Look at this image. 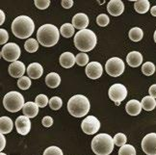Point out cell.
Instances as JSON below:
<instances>
[{"label": "cell", "mask_w": 156, "mask_h": 155, "mask_svg": "<svg viewBox=\"0 0 156 155\" xmlns=\"http://www.w3.org/2000/svg\"><path fill=\"white\" fill-rule=\"evenodd\" d=\"M107 11L111 16H119L124 11V5L121 0H111L107 5Z\"/></svg>", "instance_id": "cell-15"}, {"label": "cell", "mask_w": 156, "mask_h": 155, "mask_svg": "<svg viewBox=\"0 0 156 155\" xmlns=\"http://www.w3.org/2000/svg\"><path fill=\"white\" fill-rule=\"evenodd\" d=\"M76 63L80 65V67H84V65H88L89 64V57L86 53H79L78 55L75 57Z\"/></svg>", "instance_id": "cell-35"}, {"label": "cell", "mask_w": 156, "mask_h": 155, "mask_svg": "<svg viewBox=\"0 0 156 155\" xmlns=\"http://www.w3.org/2000/svg\"><path fill=\"white\" fill-rule=\"evenodd\" d=\"M60 33L65 38L73 37V35L74 34V27L73 23H65V24H63L61 26V29H60Z\"/></svg>", "instance_id": "cell-26"}, {"label": "cell", "mask_w": 156, "mask_h": 155, "mask_svg": "<svg viewBox=\"0 0 156 155\" xmlns=\"http://www.w3.org/2000/svg\"><path fill=\"white\" fill-rule=\"evenodd\" d=\"M144 37V32L141 28L134 27L129 31V39L133 41H140Z\"/></svg>", "instance_id": "cell-27"}, {"label": "cell", "mask_w": 156, "mask_h": 155, "mask_svg": "<svg viewBox=\"0 0 156 155\" xmlns=\"http://www.w3.org/2000/svg\"><path fill=\"white\" fill-rule=\"evenodd\" d=\"M35 103L37 104L40 108H44V107H45L49 103V100L45 94H39L35 99Z\"/></svg>", "instance_id": "cell-34"}, {"label": "cell", "mask_w": 156, "mask_h": 155, "mask_svg": "<svg viewBox=\"0 0 156 155\" xmlns=\"http://www.w3.org/2000/svg\"><path fill=\"white\" fill-rule=\"evenodd\" d=\"M102 72H103V68L101 64H99L98 62L89 63L86 67V74L91 79L94 80L98 79L102 75Z\"/></svg>", "instance_id": "cell-12"}, {"label": "cell", "mask_w": 156, "mask_h": 155, "mask_svg": "<svg viewBox=\"0 0 156 155\" xmlns=\"http://www.w3.org/2000/svg\"><path fill=\"white\" fill-rule=\"evenodd\" d=\"M24 48L29 53H34L38 50L39 48V44L38 41L35 39H28L25 44H24Z\"/></svg>", "instance_id": "cell-28"}, {"label": "cell", "mask_w": 156, "mask_h": 155, "mask_svg": "<svg viewBox=\"0 0 156 155\" xmlns=\"http://www.w3.org/2000/svg\"><path fill=\"white\" fill-rule=\"evenodd\" d=\"M24 104V98L19 92H10L6 93L3 98V105L5 109L12 113L19 112L23 108Z\"/></svg>", "instance_id": "cell-6"}, {"label": "cell", "mask_w": 156, "mask_h": 155, "mask_svg": "<svg viewBox=\"0 0 156 155\" xmlns=\"http://www.w3.org/2000/svg\"><path fill=\"white\" fill-rule=\"evenodd\" d=\"M25 70V65L20 61L14 62L9 65V73L12 77H15V78L20 79L21 77H23Z\"/></svg>", "instance_id": "cell-14"}, {"label": "cell", "mask_w": 156, "mask_h": 155, "mask_svg": "<svg viewBox=\"0 0 156 155\" xmlns=\"http://www.w3.org/2000/svg\"><path fill=\"white\" fill-rule=\"evenodd\" d=\"M97 36L90 29L78 31L74 36V45L78 50L82 52L93 50L97 45Z\"/></svg>", "instance_id": "cell-2"}, {"label": "cell", "mask_w": 156, "mask_h": 155, "mask_svg": "<svg viewBox=\"0 0 156 155\" xmlns=\"http://www.w3.org/2000/svg\"><path fill=\"white\" fill-rule=\"evenodd\" d=\"M17 86H19V88L21 89V90H27V89H29L30 86H31V80H30L29 77L23 76L17 81Z\"/></svg>", "instance_id": "cell-33"}, {"label": "cell", "mask_w": 156, "mask_h": 155, "mask_svg": "<svg viewBox=\"0 0 156 155\" xmlns=\"http://www.w3.org/2000/svg\"><path fill=\"white\" fill-rule=\"evenodd\" d=\"M124 63L121 58L113 57L109 59L105 64L106 72L112 77H118L122 75L124 71Z\"/></svg>", "instance_id": "cell-7"}, {"label": "cell", "mask_w": 156, "mask_h": 155, "mask_svg": "<svg viewBox=\"0 0 156 155\" xmlns=\"http://www.w3.org/2000/svg\"><path fill=\"white\" fill-rule=\"evenodd\" d=\"M81 128L84 133L88 135L95 134L100 128V122L94 116H88L81 123Z\"/></svg>", "instance_id": "cell-10"}, {"label": "cell", "mask_w": 156, "mask_h": 155, "mask_svg": "<svg viewBox=\"0 0 156 155\" xmlns=\"http://www.w3.org/2000/svg\"><path fill=\"white\" fill-rule=\"evenodd\" d=\"M109 21H110L109 17H108V16L105 14H101L97 17V23L101 27L107 26L108 24H109Z\"/></svg>", "instance_id": "cell-37"}, {"label": "cell", "mask_w": 156, "mask_h": 155, "mask_svg": "<svg viewBox=\"0 0 156 155\" xmlns=\"http://www.w3.org/2000/svg\"><path fill=\"white\" fill-rule=\"evenodd\" d=\"M35 23L31 17L27 16H20L12 23V32L16 38L27 39L34 33Z\"/></svg>", "instance_id": "cell-1"}, {"label": "cell", "mask_w": 156, "mask_h": 155, "mask_svg": "<svg viewBox=\"0 0 156 155\" xmlns=\"http://www.w3.org/2000/svg\"><path fill=\"white\" fill-rule=\"evenodd\" d=\"M9 39V35L8 32L5 30V29H0V44H4L8 41Z\"/></svg>", "instance_id": "cell-39"}, {"label": "cell", "mask_w": 156, "mask_h": 155, "mask_svg": "<svg viewBox=\"0 0 156 155\" xmlns=\"http://www.w3.org/2000/svg\"><path fill=\"white\" fill-rule=\"evenodd\" d=\"M142 150L147 155H156V133H149L144 137Z\"/></svg>", "instance_id": "cell-11"}, {"label": "cell", "mask_w": 156, "mask_h": 155, "mask_svg": "<svg viewBox=\"0 0 156 155\" xmlns=\"http://www.w3.org/2000/svg\"><path fill=\"white\" fill-rule=\"evenodd\" d=\"M114 140V144L118 146H123L126 145V142H127V138L123 133H118L115 135V137L113 138Z\"/></svg>", "instance_id": "cell-30"}, {"label": "cell", "mask_w": 156, "mask_h": 155, "mask_svg": "<svg viewBox=\"0 0 156 155\" xmlns=\"http://www.w3.org/2000/svg\"><path fill=\"white\" fill-rule=\"evenodd\" d=\"M142 103L140 101H138L136 99H132L129 100L126 103V106H125V110H126V113L130 116H138L142 111Z\"/></svg>", "instance_id": "cell-18"}, {"label": "cell", "mask_w": 156, "mask_h": 155, "mask_svg": "<svg viewBox=\"0 0 156 155\" xmlns=\"http://www.w3.org/2000/svg\"><path fill=\"white\" fill-rule=\"evenodd\" d=\"M0 141H1V145H0V150H3L6 146V139L3 134H0Z\"/></svg>", "instance_id": "cell-43"}, {"label": "cell", "mask_w": 156, "mask_h": 155, "mask_svg": "<svg viewBox=\"0 0 156 155\" xmlns=\"http://www.w3.org/2000/svg\"><path fill=\"white\" fill-rule=\"evenodd\" d=\"M22 112H23V116H25L29 118H35L39 113V106L35 102L28 101V102H26L24 106H23Z\"/></svg>", "instance_id": "cell-19"}, {"label": "cell", "mask_w": 156, "mask_h": 155, "mask_svg": "<svg viewBox=\"0 0 156 155\" xmlns=\"http://www.w3.org/2000/svg\"><path fill=\"white\" fill-rule=\"evenodd\" d=\"M60 33L58 28L52 24L41 25L37 32V40L39 43L45 47L54 46L59 41Z\"/></svg>", "instance_id": "cell-3"}, {"label": "cell", "mask_w": 156, "mask_h": 155, "mask_svg": "<svg viewBox=\"0 0 156 155\" xmlns=\"http://www.w3.org/2000/svg\"><path fill=\"white\" fill-rule=\"evenodd\" d=\"M75 56L71 52H65L60 56V64L65 69H70L75 64Z\"/></svg>", "instance_id": "cell-21"}, {"label": "cell", "mask_w": 156, "mask_h": 155, "mask_svg": "<svg viewBox=\"0 0 156 155\" xmlns=\"http://www.w3.org/2000/svg\"><path fill=\"white\" fill-rule=\"evenodd\" d=\"M16 128L20 135H27L31 130L30 118L25 116H20L16 121Z\"/></svg>", "instance_id": "cell-13"}, {"label": "cell", "mask_w": 156, "mask_h": 155, "mask_svg": "<svg viewBox=\"0 0 156 155\" xmlns=\"http://www.w3.org/2000/svg\"><path fill=\"white\" fill-rule=\"evenodd\" d=\"M108 94L111 100L116 102L117 105H119L122 101H123L127 97L126 87H124L122 84H114L110 87Z\"/></svg>", "instance_id": "cell-9"}, {"label": "cell", "mask_w": 156, "mask_h": 155, "mask_svg": "<svg viewBox=\"0 0 156 155\" xmlns=\"http://www.w3.org/2000/svg\"><path fill=\"white\" fill-rule=\"evenodd\" d=\"M61 4L63 6V8L65 9H69L73 6V0H62Z\"/></svg>", "instance_id": "cell-41"}, {"label": "cell", "mask_w": 156, "mask_h": 155, "mask_svg": "<svg viewBox=\"0 0 156 155\" xmlns=\"http://www.w3.org/2000/svg\"><path fill=\"white\" fill-rule=\"evenodd\" d=\"M0 16H1V20H0V24L3 25V23L5 21V14L3 13V11H0Z\"/></svg>", "instance_id": "cell-44"}, {"label": "cell", "mask_w": 156, "mask_h": 155, "mask_svg": "<svg viewBox=\"0 0 156 155\" xmlns=\"http://www.w3.org/2000/svg\"><path fill=\"white\" fill-rule=\"evenodd\" d=\"M13 121L9 117H1L0 118V132L1 134H8L13 130Z\"/></svg>", "instance_id": "cell-22"}, {"label": "cell", "mask_w": 156, "mask_h": 155, "mask_svg": "<svg viewBox=\"0 0 156 155\" xmlns=\"http://www.w3.org/2000/svg\"><path fill=\"white\" fill-rule=\"evenodd\" d=\"M90 101L82 94H75L70 97L68 102V110L69 114L75 118L85 117L90 111Z\"/></svg>", "instance_id": "cell-4"}, {"label": "cell", "mask_w": 156, "mask_h": 155, "mask_svg": "<svg viewBox=\"0 0 156 155\" xmlns=\"http://www.w3.org/2000/svg\"><path fill=\"white\" fill-rule=\"evenodd\" d=\"M73 25L74 28L79 29L80 30H84L86 29V27L89 25V17L86 14L79 13L76 14L73 17Z\"/></svg>", "instance_id": "cell-16"}, {"label": "cell", "mask_w": 156, "mask_h": 155, "mask_svg": "<svg viewBox=\"0 0 156 155\" xmlns=\"http://www.w3.org/2000/svg\"><path fill=\"white\" fill-rule=\"evenodd\" d=\"M151 14L153 16H156V6H153L151 9Z\"/></svg>", "instance_id": "cell-45"}, {"label": "cell", "mask_w": 156, "mask_h": 155, "mask_svg": "<svg viewBox=\"0 0 156 155\" xmlns=\"http://www.w3.org/2000/svg\"><path fill=\"white\" fill-rule=\"evenodd\" d=\"M0 155H7V154H5V153H3V152H1V153H0Z\"/></svg>", "instance_id": "cell-47"}, {"label": "cell", "mask_w": 156, "mask_h": 155, "mask_svg": "<svg viewBox=\"0 0 156 155\" xmlns=\"http://www.w3.org/2000/svg\"><path fill=\"white\" fill-rule=\"evenodd\" d=\"M119 155H136V150L133 146L125 145L119 148Z\"/></svg>", "instance_id": "cell-32"}, {"label": "cell", "mask_w": 156, "mask_h": 155, "mask_svg": "<svg viewBox=\"0 0 156 155\" xmlns=\"http://www.w3.org/2000/svg\"><path fill=\"white\" fill-rule=\"evenodd\" d=\"M154 41H155V43H156V30L154 32Z\"/></svg>", "instance_id": "cell-46"}, {"label": "cell", "mask_w": 156, "mask_h": 155, "mask_svg": "<svg viewBox=\"0 0 156 155\" xmlns=\"http://www.w3.org/2000/svg\"><path fill=\"white\" fill-rule=\"evenodd\" d=\"M62 105H63V101L59 97H53L49 99V107L54 111L59 110L62 107Z\"/></svg>", "instance_id": "cell-31"}, {"label": "cell", "mask_w": 156, "mask_h": 155, "mask_svg": "<svg viewBox=\"0 0 156 155\" xmlns=\"http://www.w3.org/2000/svg\"><path fill=\"white\" fill-rule=\"evenodd\" d=\"M148 93H149V97L156 98V84L152 85L151 87H149Z\"/></svg>", "instance_id": "cell-42"}, {"label": "cell", "mask_w": 156, "mask_h": 155, "mask_svg": "<svg viewBox=\"0 0 156 155\" xmlns=\"http://www.w3.org/2000/svg\"><path fill=\"white\" fill-rule=\"evenodd\" d=\"M142 106L146 111H152L156 107V100L151 97H145L142 99Z\"/></svg>", "instance_id": "cell-25"}, {"label": "cell", "mask_w": 156, "mask_h": 155, "mask_svg": "<svg viewBox=\"0 0 156 155\" xmlns=\"http://www.w3.org/2000/svg\"><path fill=\"white\" fill-rule=\"evenodd\" d=\"M20 48L15 43H9L3 46L1 50V57L8 62H16L20 57Z\"/></svg>", "instance_id": "cell-8"}, {"label": "cell", "mask_w": 156, "mask_h": 155, "mask_svg": "<svg viewBox=\"0 0 156 155\" xmlns=\"http://www.w3.org/2000/svg\"><path fill=\"white\" fill-rule=\"evenodd\" d=\"M28 76L32 79H39L44 73V69L39 63H32L27 68Z\"/></svg>", "instance_id": "cell-17"}, {"label": "cell", "mask_w": 156, "mask_h": 155, "mask_svg": "<svg viewBox=\"0 0 156 155\" xmlns=\"http://www.w3.org/2000/svg\"><path fill=\"white\" fill-rule=\"evenodd\" d=\"M43 125L45 127H50L51 125L53 124V118L50 116H46L43 118Z\"/></svg>", "instance_id": "cell-40"}, {"label": "cell", "mask_w": 156, "mask_h": 155, "mask_svg": "<svg viewBox=\"0 0 156 155\" xmlns=\"http://www.w3.org/2000/svg\"><path fill=\"white\" fill-rule=\"evenodd\" d=\"M35 6L40 10H44L49 7L50 0H35Z\"/></svg>", "instance_id": "cell-38"}, {"label": "cell", "mask_w": 156, "mask_h": 155, "mask_svg": "<svg viewBox=\"0 0 156 155\" xmlns=\"http://www.w3.org/2000/svg\"><path fill=\"white\" fill-rule=\"evenodd\" d=\"M61 83V77L56 72H50L45 77V84L51 89L57 88Z\"/></svg>", "instance_id": "cell-23"}, {"label": "cell", "mask_w": 156, "mask_h": 155, "mask_svg": "<svg viewBox=\"0 0 156 155\" xmlns=\"http://www.w3.org/2000/svg\"><path fill=\"white\" fill-rule=\"evenodd\" d=\"M114 140L109 134H98L92 141V150L97 155H109L114 150Z\"/></svg>", "instance_id": "cell-5"}, {"label": "cell", "mask_w": 156, "mask_h": 155, "mask_svg": "<svg viewBox=\"0 0 156 155\" xmlns=\"http://www.w3.org/2000/svg\"><path fill=\"white\" fill-rule=\"evenodd\" d=\"M149 6H151V3L147 0H138L134 3L135 11L139 14H146L149 10Z\"/></svg>", "instance_id": "cell-24"}, {"label": "cell", "mask_w": 156, "mask_h": 155, "mask_svg": "<svg viewBox=\"0 0 156 155\" xmlns=\"http://www.w3.org/2000/svg\"><path fill=\"white\" fill-rule=\"evenodd\" d=\"M142 72L146 76H151L155 72V65L151 62H147L142 65Z\"/></svg>", "instance_id": "cell-29"}, {"label": "cell", "mask_w": 156, "mask_h": 155, "mask_svg": "<svg viewBox=\"0 0 156 155\" xmlns=\"http://www.w3.org/2000/svg\"><path fill=\"white\" fill-rule=\"evenodd\" d=\"M126 62L132 68H137L142 65L143 63V56L140 52L138 51H132L128 53L126 56Z\"/></svg>", "instance_id": "cell-20"}, {"label": "cell", "mask_w": 156, "mask_h": 155, "mask_svg": "<svg viewBox=\"0 0 156 155\" xmlns=\"http://www.w3.org/2000/svg\"><path fill=\"white\" fill-rule=\"evenodd\" d=\"M44 155H63V151L58 146H49L44 150Z\"/></svg>", "instance_id": "cell-36"}]
</instances>
